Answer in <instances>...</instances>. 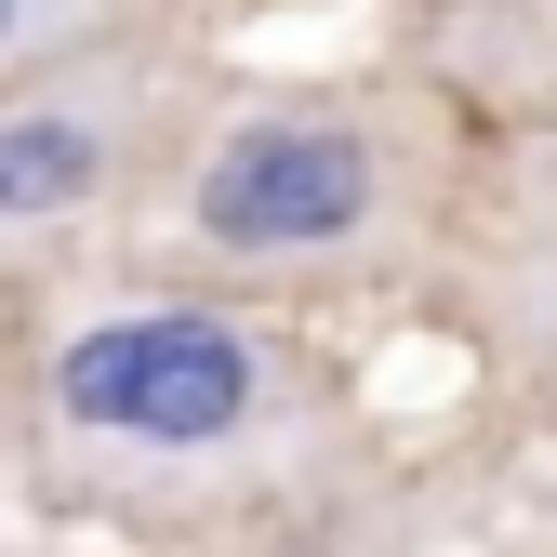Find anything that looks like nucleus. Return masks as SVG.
I'll list each match as a JSON object with an SVG mask.
<instances>
[{
  "mask_svg": "<svg viewBox=\"0 0 557 557\" xmlns=\"http://www.w3.org/2000/svg\"><path fill=\"white\" fill-rule=\"evenodd\" d=\"M438 213V133L398 94H226L186 107L160 173L120 226H147L160 278H226V293H319V278H385Z\"/></svg>",
  "mask_w": 557,
  "mask_h": 557,
  "instance_id": "2",
  "label": "nucleus"
},
{
  "mask_svg": "<svg viewBox=\"0 0 557 557\" xmlns=\"http://www.w3.org/2000/svg\"><path fill=\"white\" fill-rule=\"evenodd\" d=\"M94 27H133V0H0V81L66 40H94Z\"/></svg>",
  "mask_w": 557,
  "mask_h": 557,
  "instance_id": "4",
  "label": "nucleus"
},
{
  "mask_svg": "<svg viewBox=\"0 0 557 557\" xmlns=\"http://www.w3.org/2000/svg\"><path fill=\"white\" fill-rule=\"evenodd\" d=\"M173 120H186V81L147 27H94L14 66L0 81V278H40L94 226H120L133 186L160 173Z\"/></svg>",
  "mask_w": 557,
  "mask_h": 557,
  "instance_id": "3",
  "label": "nucleus"
},
{
  "mask_svg": "<svg viewBox=\"0 0 557 557\" xmlns=\"http://www.w3.org/2000/svg\"><path fill=\"white\" fill-rule=\"evenodd\" d=\"M345 411L319 359L226 278H107L27 345V451L53 492L120 518H226L306 492Z\"/></svg>",
  "mask_w": 557,
  "mask_h": 557,
  "instance_id": "1",
  "label": "nucleus"
}]
</instances>
